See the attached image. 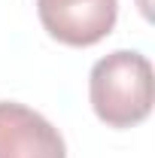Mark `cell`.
I'll return each mask as SVG.
<instances>
[{"label":"cell","instance_id":"6da1fadb","mask_svg":"<svg viewBox=\"0 0 155 158\" xmlns=\"http://www.w3.org/2000/svg\"><path fill=\"white\" fill-rule=\"evenodd\" d=\"M88 98L107 128H134L152 113V64L134 49H116L94 61Z\"/></svg>","mask_w":155,"mask_h":158},{"label":"cell","instance_id":"7a4b0ae2","mask_svg":"<svg viewBox=\"0 0 155 158\" xmlns=\"http://www.w3.org/2000/svg\"><path fill=\"white\" fill-rule=\"evenodd\" d=\"M37 15L52 40L85 49L116 27L119 0H37Z\"/></svg>","mask_w":155,"mask_h":158},{"label":"cell","instance_id":"3957f363","mask_svg":"<svg viewBox=\"0 0 155 158\" xmlns=\"http://www.w3.org/2000/svg\"><path fill=\"white\" fill-rule=\"evenodd\" d=\"M0 158H67L58 128L37 110L0 100Z\"/></svg>","mask_w":155,"mask_h":158}]
</instances>
